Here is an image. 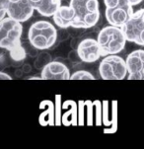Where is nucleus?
<instances>
[{
    "label": "nucleus",
    "instance_id": "obj_1",
    "mask_svg": "<svg viewBox=\"0 0 144 149\" xmlns=\"http://www.w3.org/2000/svg\"><path fill=\"white\" fill-rule=\"evenodd\" d=\"M23 25L11 17L6 16L0 22V47L9 52L14 61H22L26 58L25 50L21 42Z\"/></svg>",
    "mask_w": 144,
    "mask_h": 149
},
{
    "label": "nucleus",
    "instance_id": "obj_2",
    "mask_svg": "<svg viewBox=\"0 0 144 149\" xmlns=\"http://www.w3.org/2000/svg\"><path fill=\"white\" fill-rule=\"evenodd\" d=\"M69 5L75 12L71 28L90 29L99 22L100 8L98 0H70Z\"/></svg>",
    "mask_w": 144,
    "mask_h": 149
},
{
    "label": "nucleus",
    "instance_id": "obj_3",
    "mask_svg": "<svg viewBox=\"0 0 144 149\" xmlns=\"http://www.w3.org/2000/svg\"><path fill=\"white\" fill-rule=\"evenodd\" d=\"M28 39L39 50H45L55 45L58 39V33L54 24L40 20L31 25L28 32Z\"/></svg>",
    "mask_w": 144,
    "mask_h": 149
},
{
    "label": "nucleus",
    "instance_id": "obj_4",
    "mask_svg": "<svg viewBox=\"0 0 144 149\" xmlns=\"http://www.w3.org/2000/svg\"><path fill=\"white\" fill-rule=\"evenodd\" d=\"M102 56L110 54H118L123 50L126 44V37L120 27L109 26L100 30L97 37Z\"/></svg>",
    "mask_w": 144,
    "mask_h": 149
},
{
    "label": "nucleus",
    "instance_id": "obj_5",
    "mask_svg": "<svg viewBox=\"0 0 144 149\" xmlns=\"http://www.w3.org/2000/svg\"><path fill=\"white\" fill-rule=\"evenodd\" d=\"M99 74L104 80H122L128 75L126 61L118 54L105 56L100 62Z\"/></svg>",
    "mask_w": 144,
    "mask_h": 149
},
{
    "label": "nucleus",
    "instance_id": "obj_6",
    "mask_svg": "<svg viewBox=\"0 0 144 149\" xmlns=\"http://www.w3.org/2000/svg\"><path fill=\"white\" fill-rule=\"evenodd\" d=\"M0 1H1L0 20L4 19L5 16H8L21 23H24L27 22L34 14L35 8L30 0H15V1L0 0Z\"/></svg>",
    "mask_w": 144,
    "mask_h": 149
},
{
    "label": "nucleus",
    "instance_id": "obj_7",
    "mask_svg": "<svg viewBox=\"0 0 144 149\" xmlns=\"http://www.w3.org/2000/svg\"><path fill=\"white\" fill-rule=\"evenodd\" d=\"M122 29L128 42L144 47V8L135 11Z\"/></svg>",
    "mask_w": 144,
    "mask_h": 149
},
{
    "label": "nucleus",
    "instance_id": "obj_8",
    "mask_svg": "<svg viewBox=\"0 0 144 149\" xmlns=\"http://www.w3.org/2000/svg\"><path fill=\"white\" fill-rule=\"evenodd\" d=\"M76 50L80 59L85 63H93L102 56L100 45L97 39L86 38L77 45Z\"/></svg>",
    "mask_w": 144,
    "mask_h": 149
},
{
    "label": "nucleus",
    "instance_id": "obj_9",
    "mask_svg": "<svg viewBox=\"0 0 144 149\" xmlns=\"http://www.w3.org/2000/svg\"><path fill=\"white\" fill-rule=\"evenodd\" d=\"M128 80H144V49H135L126 57Z\"/></svg>",
    "mask_w": 144,
    "mask_h": 149
},
{
    "label": "nucleus",
    "instance_id": "obj_10",
    "mask_svg": "<svg viewBox=\"0 0 144 149\" xmlns=\"http://www.w3.org/2000/svg\"><path fill=\"white\" fill-rule=\"evenodd\" d=\"M133 13V6H118L105 10V16L109 24L120 28L128 21Z\"/></svg>",
    "mask_w": 144,
    "mask_h": 149
},
{
    "label": "nucleus",
    "instance_id": "obj_11",
    "mask_svg": "<svg viewBox=\"0 0 144 149\" xmlns=\"http://www.w3.org/2000/svg\"><path fill=\"white\" fill-rule=\"evenodd\" d=\"M41 75L45 80H67L71 77L68 67L63 62L57 60H51L49 64L45 65L42 68Z\"/></svg>",
    "mask_w": 144,
    "mask_h": 149
},
{
    "label": "nucleus",
    "instance_id": "obj_12",
    "mask_svg": "<svg viewBox=\"0 0 144 149\" xmlns=\"http://www.w3.org/2000/svg\"><path fill=\"white\" fill-rule=\"evenodd\" d=\"M74 9L72 8L70 5H61L58 10L54 14L52 19L57 27L61 28V29H67V28L72 26V22L74 19Z\"/></svg>",
    "mask_w": 144,
    "mask_h": 149
},
{
    "label": "nucleus",
    "instance_id": "obj_13",
    "mask_svg": "<svg viewBox=\"0 0 144 149\" xmlns=\"http://www.w3.org/2000/svg\"><path fill=\"white\" fill-rule=\"evenodd\" d=\"M35 10L44 17H52L61 6V0H30Z\"/></svg>",
    "mask_w": 144,
    "mask_h": 149
},
{
    "label": "nucleus",
    "instance_id": "obj_14",
    "mask_svg": "<svg viewBox=\"0 0 144 149\" xmlns=\"http://www.w3.org/2000/svg\"><path fill=\"white\" fill-rule=\"evenodd\" d=\"M50 61H51V56H50L49 54H47V52H41L36 57V60L34 62V66L36 69L42 70V68L45 65L49 64Z\"/></svg>",
    "mask_w": 144,
    "mask_h": 149
},
{
    "label": "nucleus",
    "instance_id": "obj_15",
    "mask_svg": "<svg viewBox=\"0 0 144 149\" xmlns=\"http://www.w3.org/2000/svg\"><path fill=\"white\" fill-rule=\"evenodd\" d=\"M70 79L71 80H94L95 76L89 71L79 70V71H76L73 73V74H71Z\"/></svg>",
    "mask_w": 144,
    "mask_h": 149
},
{
    "label": "nucleus",
    "instance_id": "obj_16",
    "mask_svg": "<svg viewBox=\"0 0 144 149\" xmlns=\"http://www.w3.org/2000/svg\"><path fill=\"white\" fill-rule=\"evenodd\" d=\"M106 8H113L118 6H132L129 0H104Z\"/></svg>",
    "mask_w": 144,
    "mask_h": 149
},
{
    "label": "nucleus",
    "instance_id": "obj_17",
    "mask_svg": "<svg viewBox=\"0 0 144 149\" xmlns=\"http://www.w3.org/2000/svg\"><path fill=\"white\" fill-rule=\"evenodd\" d=\"M23 47H24L25 50H26L27 54H29L31 57H37L39 55V49L37 47H35L31 42H24L23 44Z\"/></svg>",
    "mask_w": 144,
    "mask_h": 149
},
{
    "label": "nucleus",
    "instance_id": "obj_18",
    "mask_svg": "<svg viewBox=\"0 0 144 149\" xmlns=\"http://www.w3.org/2000/svg\"><path fill=\"white\" fill-rule=\"evenodd\" d=\"M0 79H1V80H5V79L11 80L12 77L10 76L8 73H5L4 71H1V72H0Z\"/></svg>",
    "mask_w": 144,
    "mask_h": 149
},
{
    "label": "nucleus",
    "instance_id": "obj_19",
    "mask_svg": "<svg viewBox=\"0 0 144 149\" xmlns=\"http://www.w3.org/2000/svg\"><path fill=\"white\" fill-rule=\"evenodd\" d=\"M22 69H23V71H24L25 73H29L32 70V66L29 63H25L24 65H23Z\"/></svg>",
    "mask_w": 144,
    "mask_h": 149
},
{
    "label": "nucleus",
    "instance_id": "obj_20",
    "mask_svg": "<svg viewBox=\"0 0 144 149\" xmlns=\"http://www.w3.org/2000/svg\"><path fill=\"white\" fill-rule=\"evenodd\" d=\"M129 1H130L131 5L134 7V6H137V5H139L141 2L143 1V0H129Z\"/></svg>",
    "mask_w": 144,
    "mask_h": 149
},
{
    "label": "nucleus",
    "instance_id": "obj_21",
    "mask_svg": "<svg viewBox=\"0 0 144 149\" xmlns=\"http://www.w3.org/2000/svg\"><path fill=\"white\" fill-rule=\"evenodd\" d=\"M23 72H24V71H23V69L22 70L18 69V70H16V72H15V75H16V76H18V77H20L23 74Z\"/></svg>",
    "mask_w": 144,
    "mask_h": 149
}]
</instances>
